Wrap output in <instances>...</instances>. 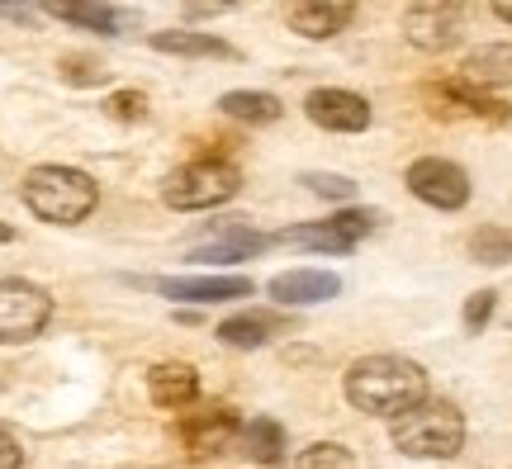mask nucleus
Returning a JSON list of instances; mask_svg holds the SVG:
<instances>
[{
	"label": "nucleus",
	"mask_w": 512,
	"mask_h": 469,
	"mask_svg": "<svg viewBox=\"0 0 512 469\" xmlns=\"http://www.w3.org/2000/svg\"><path fill=\"white\" fill-rule=\"evenodd\" d=\"M0 19H15V24H34L38 10H29V5H0Z\"/></svg>",
	"instance_id": "c756f323"
},
{
	"label": "nucleus",
	"mask_w": 512,
	"mask_h": 469,
	"mask_svg": "<svg viewBox=\"0 0 512 469\" xmlns=\"http://www.w3.org/2000/svg\"><path fill=\"white\" fill-rule=\"evenodd\" d=\"M304 114H309L318 128H328V133H366L370 128V105L356 91H337V86L309 91Z\"/></svg>",
	"instance_id": "1a4fd4ad"
},
{
	"label": "nucleus",
	"mask_w": 512,
	"mask_h": 469,
	"mask_svg": "<svg viewBox=\"0 0 512 469\" xmlns=\"http://www.w3.org/2000/svg\"><path fill=\"white\" fill-rule=\"evenodd\" d=\"M470 256L479 266H508L512 261V228H479L470 237Z\"/></svg>",
	"instance_id": "b1692460"
},
{
	"label": "nucleus",
	"mask_w": 512,
	"mask_h": 469,
	"mask_svg": "<svg viewBox=\"0 0 512 469\" xmlns=\"http://www.w3.org/2000/svg\"><path fill=\"white\" fill-rule=\"evenodd\" d=\"M242 190V171L228 162H214V157H204V162H185L181 171H171L162 181V199L166 209H176V214H204V209H219L228 199Z\"/></svg>",
	"instance_id": "20e7f679"
},
{
	"label": "nucleus",
	"mask_w": 512,
	"mask_h": 469,
	"mask_svg": "<svg viewBox=\"0 0 512 469\" xmlns=\"http://www.w3.org/2000/svg\"><path fill=\"white\" fill-rule=\"evenodd\" d=\"M219 109L228 119H238V124H275L285 114V105L266 91H228L219 100Z\"/></svg>",
	"instance_id": "412c9836"
},
{
	"label": "nucleus",
	"mask_w": 512,
	"mask_h": 469,
	"mask_svg": "<svg viewBox=\"0 0 512 469\" xmlns=\"http://www.w3.org/2000/svg\"><path fill=\"white\" fill-rule=\"evenodd\" d=\"M271 242H275V237L256 233V228H247V223H223L219 233H214V242L195 247L185 261H195V266H233V261H256V256L266 252Z\"/></svg>",
	"instance_id": "9b49d317"
},
{
	"label": "nucleus",
	"mask_w": 512,
	"mask_h": 469,
	"mask_svg": "<svg viewBox=\"0 0 512 469\" xmlns=\"http://www.w3.org/2000/svg\"><path fill=\"white\" fill-rule=\"evenodd\" d=\"M266 294H271L280 308H309V304H328V299H337L342 294V280L332 271H285L275 275L271 285H266Z\"/></svg>",
	"instance_id": "f8f14e48"
},
{
	"label": "nucleus",
	"mask_w": 512,
	"mask_h": 469,
	"mask_svg": "<svg viewBox=\"0 0 512 469\" xmlns=\"http://www.w3.org/2000/svg\"><path fill=\"white\" fill-rule=\"evenodd\" d=\"M351 19H356V5H347V0H304V5H294L290 10V29L299 38L323 43V38L342 34Z\"/></svg>",
	"instance_id": "dca6fc26"
},
{
	"label": "nucleus",
	"mask_w": 512,
	"mask_h": 469,
	"mask_svg": "<svg viewBox=\"0 0 512 469\" xmlns=\"http://www.w3.org/2000/svg\"><path fill=\"white\" fill-rule=\"evenodd\" d=\"M53 318V294L34 280H0V346H24Z\"/></svg>",
	"instance_id": "39448f33"
},
{
	"label": "nucleus",
	"mask_w": 512,
	"mask_h": 469,
	"mask_svg": "<svg viewBox=\"0 0 512 469\" xmlns=\"http://www.w3.org/2000/svg\"><path fill=\"white\" fill-rule=\"evenodd\" d=\"M460 5L451 0H422V5H408L403 10V38L422 48V53H446V48H456L460 43Z\"/></svg>",
	"instance_id": "423d86ee"
},
{
	"label": "nucleus",
	"mask_w": 512,
	"mask_h": 469,
	"mask_svg": "<svg viewBox=\"0 0 512 469\" xmlns=\"http://www.w3.org/2000/svg\"><path fill=\"white\" fill-rule=\"evenodd\" d=\"M294 469H361L342 441H313L294 455Z\"/></svg>",
	"instance_id": "5701e85b"
},
{
	"label": "nucleus",
	"mask_w": 512,
	"mask_h": 469,
	"mask_svg": "<svg viewBox=\"0 0 512 469\" xmlns=\"http://www.w3.org/2000/svg\"><path fill=\"white\" fill-rule=\"evenodd\" d=\"M494 15L503 19V24H512V0H503V5H494Z\"/></svg>",
	"instance_id": "2f4dec72"
},
{
	"label": "nucleus",
	"mask_w": 512,
	"mask_h": 469,
	"mask_svg": "<svg viewBox=\"0 0 512 469\" xmlns=\"http://www.w3.org/2000/svg\"><path fill=\"white\" fill-rule=\"evenodd\" d=\"M422 100L432 105V114H479V119H508V105H498L494 95L475 91V86H465V81H432Z\"/></svg>",
	"instance_id": "2eb2a0df"
},
{
	"label": "nucleus",
	"mask_w": 512,
	"mask_h": 469,
	"mask_svg": "<svg viewBox=\"0 0 512 469\" xmlns=\"http://www.w3.org/2000/svg\"><path fill=\"white\" fill-rule=\"evenodd\" d=\"M105 114L119 119V124H138V119H147V95L143 91H114L110 100H105Z\"/></svg>",
	"instance_id": "393cba45"
},
{
	"label": "nucleus",
	"mask_w": 512,
	"mask_h": 469,
	"mask_svg": "<svg viewBox=\"0 0 512 469\" xmlns=\"http://www.w3.org/2000/svg\"><path fill=\"white\" fill-rule=\"evenodd\" d=\"M0 469H24V451L10 436V427H0Z\"/></svg>",
	"instance_id": "c85d7f7f"
},
{
	"label": "nucleus",
	"mask_w": 512,
	"mask_h": 469,
	"mask_svg": "<svg viewBox=\"0 0 512 469\" xmlns=\"http://www.w3.org/2000/svg\"><path fill=\"white\" fill-rule=\"evenodd\" d=\"M275 242H280V247H299V252H332V256H342V252L356 247V242H351L332 218H318V223H294V228H285Z\"/></svg>",
	"instance_id": "6ab92c4d"
},
{
	"label": "nucleus",
	"mask_w": 512,
	"mask_h": 469,
	"mask_svg": "<svg viewBox=\"0 0 512 469\" xmlns=\"http://www.w3.org/2000/svg\"><path fill=\"white\" fill-rule=\"evenodd\" d=\"M147 394H152V403L166 408V413H185V408L200 398V370L185 361L152 365V370H147Z\"/></svg>",
	"instance_id": "ddd939ff"
},
{
	"label": "nucleus",
	"mask_w": 512,
	"mask_h": 469,
	"mask_svg": "<svg viewBox=\"0 0 512 469\" xmlns=\"http://www.w3.org/2000/svg\"><path fill=\"white\" fill-rule=\"evenodd\" d=\"M238 432H242V422L228 403H209L200 413L181 417V441L190 446V455H200V460L204 455L228 451V446H238Z\"/></svg>",
	"instance_id": "6e6552de"
},
{
	"label": "nucleus",
	"mask_w": 512,
	"mask_h": 469,
	"mask_svg": "<svg viewBox=\"0 0 512 469\" xmlns=\"http://www.w3.org/2000/svg\"><path fill=\"white\" fill-rule=\"evenodd\" d=\"M152 48L171 57H233V48L219 34H195V29H162L152 34Z\"/></svg>",
	"instance_id": "aec40b11"
},
{
	"label": "nucleus",
	"mask_w": 512,
	"mask_h": 469,
	"mask_svg": "<svg viewBox=\"0 0 512 469\" xmlns=\"http://www.w3.org/2000/svg\"><path fill=\"white\" fill-rule=\"evenodd\" d=\"M290 318H280V313H266V308H242V313H233V318H223L219 323V337L223 346H233V351H256V346H266L271 337H280V332H290Z\"/></svg>",
	"instance_id": "4468645a"
},
{
	"label": "nucleus",
	"mask_w": 512,
	"mask_h": 469,
	"mask_svg": "<svg viewBox=\"0 0 512 469\" xmlns=\"http://www.w3.org/2000/svg\"><path fill=\"white\" fill-rule=\"evenodd\" d=\"M347 403L361 408V413L375 417H394L418 408L427 398V370L408 356H361V361L347 370Z\"/></svg>",
	"instance_id": "f257e3e1"
},
{
	"label": "nucleus",
	"mask_w": 512,
	"mask_h": 469,
	"mask_svg": "<svg viewBox=\"0 0 512 469\" xmlns=\"http://www.w3.org/2000/svg\"><path fill=\"white\" fill-rule=\"evenodd\" d=\"M48 15L67 19V24H81V29H91V34H124V15L114 10V5H48Z\"/></svg>",
	"instance_id": "4be33fe9"
},
{
	"label": "nucleus",
	"mask_w": 512,
	"mask_h": 469,
	"mask_svg": "<svg viewBox=\"0 0 512 469\" xmlns=\"http://www.w3.org/2000/svg\"><path fill=\"white\" fill-rule=\"evenodd\" d=\"M10 237H15V233H10V228H5V223H0V242H10Z\"/></svg>",
	"instance_id": "473e14b6"
},
{
	"label": "nucleus",
	"mask_w": 512,
	"mask_h": 469,
	"mask_svg": "<svg viewBox=\"0 0 512 469\" xmlns=\"http://www.w3.org/2000/svg\"><path fill=\"white\" fill-rule=\"evenodd\" d=\"M176 323H185V327L200 323V313H195V308H176Z\"/></svg>",
	"instance_id": "7c9ffc66"
},
{
	"label": "nucleus",
	"mask_w": 512,
	"mask_h": 469,
	"mask_svg": "<svg viewBox=\"0 0 512 469\" xmlns=\"http://www.w3.org/2000/svg\"><path fill=\"white\" fill-rule=\"evenodd\" d=\"M494 304H498L494 289H479V294H470V299H465V327H470V332H484V323L494 318Z\"/></svg>",
	"instance_id": "cd10ccee"
},
{
	"label": "nucleus",
	"mask_w": 512,
	"mask_h": 469,
	"mask_svg": "<svg viewBox=\"0 0 512 469\" xmlns=\"http://www.w3.org/2000/svg\"><path fill=\"white\" fill-rule=\"evenodd\" d=\"M238 451H242V460H252V465L275 469L285 460V451H290V441H285V427H280L275 417H252V422H242Z\"/></svg>",
	"instance_id": "a211bd4d"
},
{
	"label": "nucleus",
	"mask_w": 512,
	"mask_h": 469,
	"mask_svg": "<svg viewBox=\"0 0 512 469\" xmlns=\"http://www.w3.org/2000/svg\"><path fill=\"white\" fill-rule=\"evenodd\" d=\"M19 195H24V204H29L34 218L67 228V223H81V218L95 214L100 185H95L86 171H76V166H34V171L24 176V185H19Z\"/></svg>",
	"instance_id": "f03ea898"
},
{
	"label": "nucleus",
	"mask_w": 512,
	"mask_h": 469,
	"mask_svg": "<svg viewBox=\"0 0 512 469\" xmlns=\"http://www.w3.org/2000/svg\"><path fill=\"white\" fill-rule=\"evenodd\" d=\"M62 76L76 81V86H100L105 81V67L95 57H62Z\"/></svg>",
	"instance_id": "bb28decb"
},
{
	"label": "nucleus",
	"mask_w": 512,
	"mask_h": 469,
	"mask_svg": "<svg viewBox=\"0 0 512 469\" xmlns=\"http://www.w3.org/2000/svg\"><path fill=\"white\" fill-rule=\"evenodd\" d=\"M304 185H309L318 199H356V181L351 176H328V171H309L304 176Z\"/></svg>",
	"instance_id": "a878e982"
},
{
	"label": "nucleus",
	"mask_w": 512,
	"mask_h": 469,
	"mask_svg": "<svg viewBox=\"0 0 512 469\" xmlns=\"http://www.w3.org/2000/svg\"><path fill=\"white\" fill-rule=\"evenodd\" d=\"M408 190H413L422 204L446 209V214L470 204V176H465L456 162H446V157H422V162L408 166Z\"/></svg>",
	"instance_id": "0eeeda50"
},
{
	"label": "nucleus",
	"mask_w": 512,
	"mask_h": 469,
	"mask_svg": "<svg viewBox=\"0 0 512 469\" xmlns=\"http://www.w3.org/2000/svg\"><path fill=\"white\" fill-rule=\"evenodd\" d=\"M460 81L475 86V91H498V86H512V43H484L460 62Z\"/></svg>",
	"instance_id": "f3484780"
},
{
	"label": "nucleus",
	"mask_w": 512,
	"mask_h": 469,
	"mask_svg": "<svg viewBox=\"0 0 512 469\" xmlns=\"http://www.w3.org/2000/svg\"><path fill=\"white\" fill-rule=\"evenodd\" d=\"M389 436L413 460H451L465 446V417L446 398H422L418 408H408L389 422Z\"/></svg>",
	"instance_id": "7ed1b4c3"
},
{
	"label": "nucleus",
	"mask_w": 512,
	"mask_h": 469,
	"mask_svg": "<svg viewBox=\"0 0 512 469\" xmlns=\"http://www.w3.org/2000/svg\"><path fill=\"white\" fill-rule=\"evenodd\" d=\"M152 289L181 304H223V299H247L256 285L247 275H166L152 280Z\"/></svg>",
	"instance_id": "9d476101"
}]
</instances>
